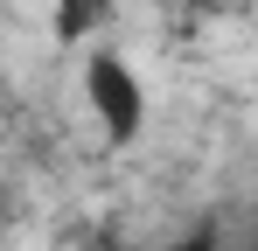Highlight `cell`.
Here are the masks:
<instances>
[{"label": "cell", "instance_id": "6da1fadb", "mask_svg": "<svg viewBox=\"0 0 258 251\" xmlns=\"http://www.w3.org/2000/svg\"><path fill=\"white\" fill-rule=\"evenodd\" d=\"M84 112L98 119V133L112 147L140 140V126H147V84L133 77V63L119 49H91L84 56Z\"/></svg>", "mask_w": 258, "mask_h": 251}, {"label": "cell", "instance_id": "7a4b0ae2", "mask_svg": "<svg viewBox=\"0 0 258 251\" xmlns=\"http://www.w3.org/2000/svg\"><path fill=\"white\" fill-rule=\"evenodd\" d=\"M112 7H119V0H56V42H70V49L91 42L112 21Z\"/></svg>", "mask_w": 258, "mask_h": 251}, {"label": "cell", "instance_id": "3957f363", "mask_svg": "<svg viewBox=\"0 0 258 251\" xmlns=\"http://www.w3.org/2000/svg\"><path fill=\"white\" fill-rule=\"evenodd\" d=\"M147 251H223L210 230H188V237H168V244H147Z\"/></svg>", "mask_w": 258, "mask_h": 251}, {"label": "cell", "instance_id": "277c9868", "mask_svg": "<svg viewBox=\"0 0 258 251\" xmlns=\"http://www.w3.org/2000/svg\"><path fill=\"white\" fill-rule=\"evenodd\" d=\"M244 251H258V223H251V244H244Z\"/></svg>", "mask_w": 258, "mask_h": 251}]
</instances>
